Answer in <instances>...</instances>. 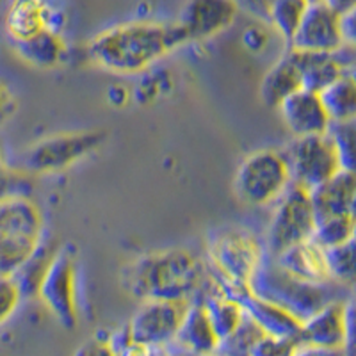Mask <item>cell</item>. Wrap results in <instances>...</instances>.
Returning a JSON list of instances; mask_svg holds the SVG:
<instances>
[{"instance_id": "836d02e7", "label": "cell", "mask_w": 356, "mask_h": 356, "mask_svg": "<svg viewBox=\"0 0 356 356\" xmlns=\"http://www.w3.org/2000/svg\"><path fill=\"white\" fill-rule=\"evenodd\" d=\"M346 317V340L344 356H356V289L349 292L344 303Z\"/></svg>"}, {"instance_id": "4fadbf2b", "label": "cell", "mask_w": 356, "mask_h": 356, "mask_svg": "<svg viewBox=\"0 0 356 356\" xmlns=\"http://www.w3.org/2000/svg\"><path fill=\"white\" fill-rule=\"evenodd\" d=\"M235 0H187L180 15V27L189 41L216 38L234 25L239 15Z\"/></svg>"}, {"instance_id": "6da1fadb", "label": "cell", "mask_w": 356, "mask_h": 356, "mask_svg": "<svg viewBox=\"0 0 356 356\" xmlns=\"http://www.w3.org/2000/svg\"><path fill=\"white\" fill-rule=\"evenodd\" d=\"M186 43V33L178 22L134 20L97 34L89 43L88 54L91 61L107 72L138 75Z\"/></svg>"}, {"instance_id": "cb8c5ba5", "label": "cell", "mask_w": 356, "mask_h": 356, "mask_svg": "<svg viewBox=\"0 0 356 356\" xmlns=\"http://www.w3.org/2000/svg\"><path fill=\"white\" fill-rule=\"evenodd\" d=\"M61 244H57L52 237H47L44 235L43 243L40 244L34 255L24 264V266L15 273V282H17L18 289H20L24 300H31V298H38V291H40V285L43 282L44 275L49 271L50 262L56 257L57 250H59Z\"/></svg>"}, {"instance_id": "ba28073f", "label": "cell", "mask_w": 356, "mask_h": 356, "mask_svg": "<svg viewBox=\"0 0 356 356\" xmlns=\"http://www.w3.org/2000/svg\"><path fill=\"white\" fill-rule=\"evenodd\" d=\"M107 139L104 130H75L56 134L34 143L24 157L25 171L49 175L68 170L86 157L93 155Z\"/></svg>"}, {"instance_id": "1f68e13d", "label": "cell", "mask_w": 356, "mask_h": 356, "mask_svg": "<svg viewBox=\"0 0 356 356\" xmlns=\"http://www.w3.org/2000/svg\"><path fill=\"white\" fill-rule=\"evenodd\" d=\"M300 346L301 342L298 339L262 335L253 346L250 356H294Z\"/></svg>"}, {"instance_id": "4316f807", "label": "cell", "mask_w": 356, "mask_h": 356, "mask_svg": "<svg viewBox=\"0 0 356 356\" xmlns=\"http://www.w3.org/2000/svg\"><path fill=\"white\" fill-rule=\"evenodd\" d=\"M326 259L332 282L348 291L356 289V232L342 244L326 250Z\"/></svg>"}, {"instance_id": "603a6c76", "label": "cell", "mask_w": 356, "mask_h": 356, "mask_svg": "<svg viewBox=\"0 0 356 356\" xmlns=\"http://www.w3.org/2000/svg\"><path fill=\"white\" fill-rule=\"evenodd\" d=\"M303 89L300 72L285 52L278 61L267 70L260 82V98L267 107L278 109L291 95Z\"/></svg>"}, {"instance_id": "e575fe53", "label": "cell", "mask_w": 356, "mask_h": 356, "mask_svg": "<svg viewBox=\"0 0 356 356\" xmlns=\"http://www.w3.org/2000/svg\"><path fill=\"white\" fill-rule=\"evenodd\" d=\"M235 4L239 8V11L246 13L251 18H255L257 22L267 24L275 0H235Z\"/></svg>"}, {"instance_id": "ee69618b", "label": "cell", "mask_w": 356, "mask_h": 356, "mask_svg": "<svg viewBox=\"0 0 356 356\" xmlns=\"http://www.w3.org/2000/svg\"><path fill=\"white\" fill-rule=\"evenodd\" d=\"M310 4H314V2H323V0H308Z\"/></svg>"}, {"instance_id": "d6986e66", "label": "cell", "mask_w": 356, "mask_h": 356, "mask_svg": "<svg viewBox=\"0 0 356 356\" xmlns=\"http://www.w3.org/2000/svg\"><path fill=\"white\" fill-rule=\"evenodd\" d=\"M241 305H243L246 316L262 330L264 335L300 340L301 324L303 323L285 308L278 307L271 301L262 300L253 292L244 296Z\"/></svg>"}, {"instance_id": "7402d4cb", "label": "cell", "mask_w": 356, "mask_h": 356, "mask_svg": "<svg viewBox=\"0 0 356 356\" xmlns=\"http://www.w3.org/2000/svg\"><path fill=\"white\" fill-rule=\"evenodd\" d=\"M355 191L356 178L344 173V171H339L326 182L317 186L316 189H312L310 198L317 219L348 214L349 203H351Z\"/></svg>"}, {"instance_id": "8992f818", "label": "cell", "mask_w": 356, "mask_h": 356, "mask_svg": "<svg viewBox=\"0 0 356 356\" xmlns=\"http://www.w3.org/2000/svg\"><path fill=\"white\" fill-rule=\"evenodd\" d=\"M292 184L284 150L264 148L248 155L235 173V195L250 207L275 205Z\"/></svg>"}, {"instance_id": "7c38bea8", "label": "cell", "mask_w": 356, "mask_h": 356, "mask_svg": "<svg viewBox=\"0 0 356 356\" xmlns=\"http://www.w3.org/2000/svg\"><path fill=\"white\" fill-rule=\"evenodd\" d=\"M285 52L300 72L303 89L314 93H321L356 65V54L346 44L337 52H305L296 49Z\"/></svg>"}, {"instance_id": "5bb4252c", "label": "cell", "mask_w": 356, "mask_h": 356, "mask_svg": "<svg viewBox=\"0 0 356 356\" xmlns=\"http://www.w3.org/2000/svg\"><path fill=\"white\" fill-rule=\"evenodd\" d=\"M344 47L340 15L324 2H314L308 8L289 49L305 52H337Z\"/></svg>"}, {"instance_id": "9c48e42d", "label": "cell", "mask_w": 356, "mask_h": 356, "mask_svg": "<svg viewBox=\"0 0 356 356\" xmlns=\"http://www.w3.org/2000/svg\"><path fill=\"white\" fill-rule=\"evenodd\" d=\"M38 298L61 326L72 330L79 321V255L70 244L59 246L38 291Z\"/></svg>"}, {"instance_id": "8fae6325", "label": "cell", "mask_w": 356, "mask_h": 356, "mask_svg": "<svg viewBox=\"0 0 356 356\" xmlns=\"http://www.w3.org/2000/svg\"><path fill=\"white\" fill-rule=\"evenodd\" d=\"M187 305L180 301H143L141 308H138L127 326L130 339L141 344L164 348L177 335Z\"/></svg>"}, {"instance_id": "f546056e", "label": "cell", "mask_w": 356, "mask_h": 356, "mask_svg": "<svg viewBox=\"0 0 356 356\" xmlns=\"http://www.w3.org/2000/svg\"><path fill=\"white\" fill-rule=\"evenodd\" d=\"M356 232V222L349 218L348 214L342 216H330V218L317 219L314 237L319 246L324 250H330L333 246H339L344 241H348Z\"/></svg>"}, {"instance_id": "74e56055", "label": "cell", "mask_w": 356, "mask_h": 356, "mask_svg": "<svg viewBox=\"0 0 356 356\" xmlns=\"http://www.w3.org/2000/svg\"><path fill=\"white\" fill-rule=\"evenodd\" d=\"M17 107V98H15L13 91L8 88V84L0 81V127L6 125L15 116Z\"/></svg>"}, {"instance_id": "277c9868", "label": "cell", "mask_w": 356, "mask_h": 356, "mask_svg": "<svg viewBox=\"0 0 356 356\" xmlns=\"http://www.w3.org/2000/svg\"><path fill=\"white\" fill-rule=\"evenodd\" d=\"M250 289L262 300L271 301L291 312L301 323L332 301L346 300L349 296L346 298L339 296V292L348 291V289L340 287L335 282L316 284V282H307V280L291 275L269 253L257 271L255 278L251 280Z\"/></svg>"}, {"instance_id": "ac0fdd59", "label": "cell", "mask_w": 356, "mask_h": 356, "mask_svg": "<svg viewBox=\"0 0 356 356\" xmlns=\"http://www.w3.org/2000/svg\"><path fill=\"white\" fill-rule=\"evenodd\" d=\"M346 300H335L301 324V346L342 349L346 340Z\"/></svg>"}, {"instance_id": "52a82bcc", "label": "cell", "mask_w": 356, "mask_h": 356, "mask_svg": "<svg viewBox=\"0 0 356 356\" xmlns=\"http://www.w3.org/2000/svg\"><path fill=\"white\" fill-rule=\"evenodd\" d=\"M267 227L266 248L271 257H278L289 248L314 237L317 216L312 205L310 191L292 182L278 198Z\"/></svg>"}, {"instance_id": "d4e9b609", "label": "cell", "mask_w": 356, "mask_h": 356, "mask_svg": "<svg viewBox=\"0 0 356 356\" xmlns=\"http://www.w3.org/2000/svg\"><path fill=\"white\" fill-rule=\"evenodd\" d=\"M319 97L332 123L356 120V81L349 72L323 89Z\"/></svg>"}, {"instance_id": "e0dca14e", "label": "cell", "mask_w": 356, "mask_h": 356, "mask_svg": "<svg viewBox=\"0 0 356 356\" xmlns=\"http://www.w3.org/2000/svg\"><path fill=\"white\" fill-rule=\"evenodd\" d=\"M282 122L294 138L321 136L328 132L330 122L319 93L300 89L278 107Z\"/></svg>"}, {"instance_id": "d6a6232c", "label": "cell", "mask_w": 356, "mask_h": 356, "mask_svg": "<svg viewBox=\"0 0 356 356\" xmlns=\"http://www.w3.org/2000/svg\"><path fill=\"white\" fill-rule=\"evenodd\" d=\"M24 296L13 276H0V326L8 323L20 307Z\"/></svg>"}, {"instance_id": "8d00e7d4", "label": "cell", "mask_w": 356, "mask_h": 356, "mask_svg": "<svg viewBox=\"0 0 356 356\" xmlns=\"http://www.w3.org/2000/svg\"><path fill=\"white\" fill-rule=\"evenodd\" d=\"M243 43L246 44V49L250 50V52H262L267 47V43H269L267 31L262 25H251V27H248L246 31H244Z\"/></svg>"}, {"instance_id": "3957f363", "label": "cell", "mask_w": 356, "mask_h": 356, "mask_svg": "<svg viewBox=\"0 0 356 356\" xmlns=\"http://www.w3.org/2000/svg\"><path fill=\"white\" fill-rule=\"evenodd\" d=\"M205 262L225 294L241 303L267 257L266 241L244 225H222L207 235Z\"/></svg>"}, {"instance_id": "60d3db41", "label": "cell", "mask_w": 356, "mask_h": 356, "mask_svg": "<svg viewBox=\"0 0 356 356\" xmlns=\"http://www.w3.org/2000/svg\"><path fill=\"white\" fill-rule=\"evenodd\" d=\"M323 2L335 13H339L340 17L356 8V0H323Z\"/></svg>"}, {"instance_id": "ffe728a7", "label": "cell", "mask_w": 356, "mask_h": 356, "mask_svg": "<svg viewBox=\"0 0 356 356\" xmlns=\"http://www.w3.org/2000/svg\"><path fill=\"white\" fill-rule=\"evenodd\" d=\"M285 271L298 276L307 282H316V284H326L332 282L328 269V259H326V250L316 243L314 239L303 241L289 248L278 257H273Z\"/></svg>"}, {"instance_id": "9a60e30c", "label": "cell", "mask_w": 356, "mask_h": 356, "mask_svg": "<svg viewBox=\"0 0 356 356\" xmlns=\"http://www.w3.org/2000/svg\"><path fill=\"white\" fill-rule=\"evenodd\" d=\"M219 337L212 328L205 308L198 301H191L182 323L170 344L164 346L166 356H214Z\"/></svg>"}, {"instance_id": "4dcf8cb0", "label": "cell", "mask_w": 356, "mask_h": 356, "mask_svg": "<svg viewBox=\"0 0 356 356\" xmlns=\"http://www.w3.org/2000/svg\"><path fill=\"white\" fill-rule=\"evenodd\" d=\"M33 182L25 171L9 166L0 148V203L17 196H31Z\"/></svg>"}, {"instance_id": "30bf717a", "label": "cell", "mask_w": 356, "mask_h": 356, "mask_svg": "<svg viewBox=\"0 0 356 356\" xmlns=\"http://www.w3.org/2000/svg\"><path fill=\"white\" fill-rule=\"evenodd\" d=\"M292 182L312 191L339 173L335 148L328 134L294 138L284 150Z\"/></svg>"}, {"instance_id": "7bdbcfd3", "label": "cell", "mask_w": 356, "mask_h": 356, "mask_svg": "<svg viewBox=\"0 0 356 356\" xmlns=\"http://www.w3.org/2000/svg\"><path fill=\"white\" fill-rule=\"evenodd\" d=\"M349 73H351V77H353V79H355V81H356V65H355V66H353V68H351V70H349Z\"/></svg>"}, {"instance_id": "f1b7e54d", "label": "cell", "mask_w": 356, "mask_h": 356, "mask_svg": "<svg viewBox=\"0 0 356 356\" xmlns=\"http://www.w3.org/2000/svg\"><path fill=\"white\" fill-rule=\"evenodd\" d=\"M264 335L262 330L257 326L244 312L243 321L232 333L219 340L214 356H250L251 349L257 344V340Z\"/></svg>"}, {"instance_id": "83f0119b", "label": "cell", "mask_w": 356, "mask_h": 356, "mask_svg": "<svg viewBox=\"0 0 356 356\" xmlns=\"http://www.w3.org/2000/svg\"><path fill=\"white\" fill-rule=\"evenodd\" d=\"M326 134L335 148L339 170L356 178V120L332 123Z\"/></svg>"}, {"instance_id": "b9f144b4", "label": "cell", "mask_w": 356, "mask_h": 356, "mask_svg": "<svg viewBox=\"0 0 356 356\" xmlns=\"http://www.w3.org/2000/svg\"><path fill=\"white\" fill-rule=\"evenodd\" d=\"M348 216L353 219V221L356 222V191H355V195H353V198H351V203H349Z\"/></svg>"}, {"instance_id": "5b68a950", "label": "cell", "mask_w": 356, "mask_h": 356, "mask_svg": "<svg viewBox=\"0 0 356 356\" xmlns=\"http://www.w3.org/2000/svg\"><path fill=\"white\" fill-rule=\"evenodd\" d=\"M44 235L43 214L31 196L0 203V276H15L34 255Z\"/></svg>"}, {"instance_id": "7a4b0ae2", "label": "cell", "mask_w": 356, "mask_h": 356, "mask_svg": "<svg viewBox=\"0 0 356 356\" xmlns=\"http://www.w3.org/2000/svg\"><path fill=\"white\" fill-rule=\"evenodd\" d=\"M209 266L186 248H170L141 255L127 267L123 284L143 301L191 303L209 280Z\"/></svg>"}, {"instance_id": "d590c367", "label": "cell", "mask_w": 356, "mask_h": 356, "mask_svg": "<svg viewBox=\"0 0 356 356\" xmlns=\"http://www.w3.org/2000/svg\"><path fill=\"white\" fill-rule=\"evenodd\" d=\"M73 356H118V353L111 346L109 339L95 337V339L86 340Z\"/></svg>"}, {"instance_id": "44dd1931", "label": "cell", "mask_w": 356, "mask_h": 356, "mask_svg": "<svg viewBox=\"0 0 356 356\" xmlns=\"http://www.w3.org/2000/svg\"><path fill=\"white\" fill-rule=\"evenodd\" d=\"M18 56L36 68H56L66 59L68 44L61 31L47 29L24 41L13 43Z\"/></svg>"}, {"instance_id": "f35d334b", "label": "cell", "mask_w": 356, "mask_h": 356, "mask_svg": "<svg viewBox=\"0 0 356 356\" xmlns=\"http://www.w3.org/2000/svg\"><path fill=\"white\" fill-rule=\"evenodd\" d=\"M340 27L344 44L356 54V8L340 17Z\"/></svg>"}, {"instance_id": "ab89813d", "label": "cell", "mask_w": 356, "mask_h": 356, "mask_svg": "<svg viewBox=\"0 0 356 356\" xmlns=\"http://www.w3.org/2000/svg\"><path fill=\"white\" fill-rule=\"evenodd\" d=\"M294 356H344V349L314 348V346H300Z\"/></svg>"}, {"instance_id": "484cf974", "label": "cell", "mask_w": 356, "mask_h": 356, "mask_svg": "<svg viewBox=\"0 0 356 356\" xmlns=\"http://www.w3.org/2000/svg\"><path fill=\"white\" fill-rule=\"evenodd\" d=\"M308 8H310L308 0H275L267 25H271L287 49L291 47Z\"/></svg>"}, {"instance_id": "2e32d148", "label": "cell", "mask_w": 356, "mask_h": 356, "mask_svg": "<svg viewBox=\"0 0 356 356\" xmlns=\"http://www.w3.org/2000/svg\"><path fill=\"white\" fill-rule=\"evenodd\" d=\"M4 24L8 36L17 43L47 29L61 31L63 15L50 0H11Z\"/></svg>"}]
</instances>
